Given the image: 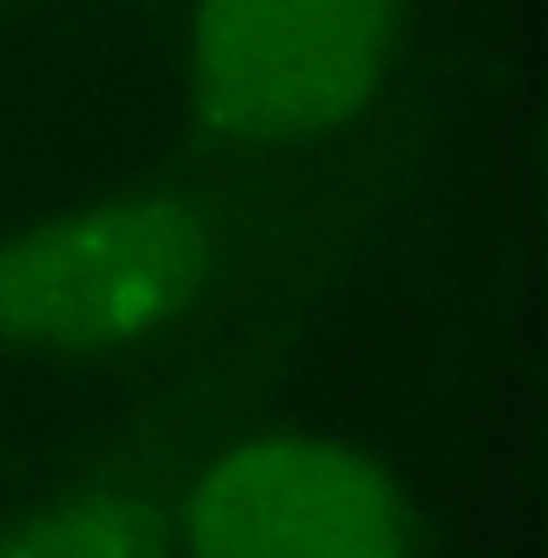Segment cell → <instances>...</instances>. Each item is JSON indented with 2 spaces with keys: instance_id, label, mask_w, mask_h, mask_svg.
<instances>
[{
  "instance_id": "6da1fadb",
  "label": "cell",
  "mask_w": 548,
  "mask_h": 558,
  "mask_svg": "<svg viewBox=\"0 0 548 558\" xmlns=\"http://www.w3.org/2000/svg\"><path fill=\"white\" fill-rule=\"evenodd\" d=\"M212 270L203 222L173 203H111L20 231L0 246V342L97 356L145 342Z\"/></svg>"
},
{
  "instance_id": "7a4b0ae2",
  "label": "cell",
  "mask_w": 548,
  "mask_h": 558,
  "mask_svg": "<svg viewBox=\"0 0 548 558\" xmlns=\"http://www.w3.org/2000/svg\"><path fill=\"white\" fill-rule=\"evenodd\" d=\"M394 58V0H193L188 92L236 145L346 125Z\"/></svg>"
},
{
  "instance_id": "3957f363",
  "label": "cell",
  "mask_w": 548,
  "mask_h": 558,
  "mask_svg": "<svg viewBox=\"0 0 548 558\" xmlns=\"http://www.w3.org/2000/svg\"><path fill=\"white\" fill-rule=\"evenodd\" d=\"M183 558H414L380 468L332 438L270 434L212 458L179 506Z\"/></svg>"
},
{
  "instance_id": "277c9868",
  "label": "cell",
  "mask_w": 548,
  "mask_h": 558,
  "mask_svg": "<svg viewBox=\"0 0 548 558\" xmlns=\"http://www.w3.org/2000/svg\"><path fill=\"white\" fill-rule=\"evenodd\" d=\"M0 558H169V549L135 496L77 492L0 530Z\"/></svg>"
}]
</instances>
